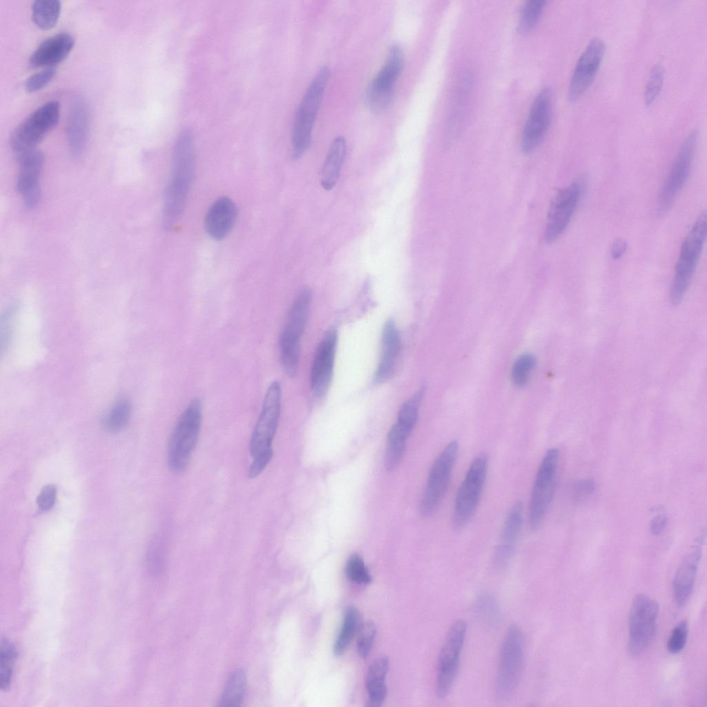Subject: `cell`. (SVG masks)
Listing matches in <instances>:
<instances>
[{"instance_id": "6da1fadb", "label": "cell", "mask_w": 707, "mask_h": 707, "mask_svg": "<svg viewBox=\"0 0 707 707\" xmlns=\"http://www.w3.org/2000/svg\"><path fill=\"white\" fill-rule=\"evenodd\" d=\"M195 173L193 136L189 130H184L173 146L171 177L164 193L163 223L168 229L175 226L184 212Z\"/></svg>"}, {"instance_id": "7a4b0ae2", "label": "cell", "mask_w": 707, "mask_h": 707, "mask_svg": "<svg viewBox=\"0 0 707 707\" xmlns=\"http://www.w3.org/2000/svg\"><path fill=\"white\" fill-rule=\"evenodd\" d=\"M281 400L280 383L273 380L267 387L251 437L249 451L253 461L249 469V476L251 478L259 476L273 457L272 442L278 426Z\"/></svg>"}, {"instance_id": "3957f363", "label": "cell", "mask_w": 707, "mask_h": 707, "mask_svg": "<svg viewBox=\"0 0 707 707\" xmlns=\"http://www.w3.org/2000/svg\"><path fill=\"white\" fill-rule=\"evenodd\" d=\"M202 418L201 401L194 398L180 414L169 440L167 462L173 473L181 474L188 468L199 438Z\"/></svg>"}, {"instance_id": "277c9868", "label": "cell", "mask_w": 707, "mask_h": 707, "mask_svg": "<svg viewBox=\"0 0 707 707\" xmlns=\"http://www.w3.org/2000/svg\"><path fill=\"white\" fill-rule=\"evenodd\" d=\"M329 75L327 66L319 69L298 108L291 131V151L295 159L301 157L310 146L314 123Z\"/></svg>"}, {"instance_id": "5b68a950", "label": "cell", "mask_w": 707, "mask_h": 707, "mask_svg": "<svg viewBox=\"0 0 707 707\" xmlns=\"http://www.w3.org/2000/svg\"><path fill=\"white\" fill-rule=\"evenodd\" d=\"M706 213L704 211L697 217L681 246L670 291L672 306L681 302L690 285L706 240Z\"/></svg>"}, {"instance_id": "8992f818", "label": "cell", "mask_w": 707, "mask_h": 707, "mask_svg": "<svg viewBox=\"0 0 707 707\" xmlns=\"http://www.w3.org/2000/svg\"><path fill=\"white\" fill-rule=\"evenodd\" d=\"M311 301V291L304 289L292 303L279 338V354L283 371L293 376L300 356V338L307 323Z\"/></svg>"}, {"instance_id": "52a82bcc", "label": "cell", "mask_w": 707, "mask_h": 707, "mask_svg": "<svg viewBox=\"0 0 707 707\" xmlns=\"http://www.w3.org/2000/svg\"><path fill=\"white\" fill-rule=\"evenodd\" d=\"M488 469V457L478 454L471 463L456 492L452 518L453 528L459 531L474 516L481 498Z\"/></svg>"}, {"instance_id": "ba28073f", "label": "cell", "mask_w": 707, "mask_h": 707, "mask_svg": "<svg viewBox=\"0 0 707 707\" xmlns=\"http://www.w3.org/2000/svg\"><path fill=\"white\" fill-rule=\"evenodd\" d=\"M524 664V639L521 628L512 624L500 648L495 683L498 699L508 697L519 684Z\"/></svg>"}, {"instance_id": "9c48e42d", "label": "cell", "mask_w": 707, "mask_h": 707, "mask_svg": "<svg viewBox=\"0 0 707 707\" xmlns=\"http://www.w3.org/2000/svg\"><path fill=\"white\" fill-rule=\"evenodd\" d=\"M559 461V449L552 447L545 452L538 467L529 505L528 522L532 532L540 528L551 503Z\"/></svg>"}, {"instance_id": "30bf717a", "label": "cell", "mask_w": 707, "mask_h": 707, "mask_svg": "<svg viewBox=\"0 0 707 707\" xmlns=\"http://www.w3.org/2000/svg\"><path fill=\"white\" fill-rule=\"evenodd\" d=\"M459 453V443L449 442L434 461L420 503V512L429 517L438 508L447 490Z\"/></svg>"}, {"instance_id": "8fae6325", "label": "cell", "mask_w": 707, "mask_h": 707, "mask_svg": "<svg viewBox=\"0 0 707 707\" xmlns=\"http://www.w3.org/2000/svg\"><path fill=\"white\" fill-rule=\"evenodd\" d=\"M60 106L58 101H49L30 114L12 131L10 146L17 156L36 148L43 138L58 123Z\"/></svg>"}, {"instance_id": "7c38bea8", "label": "cell", "mask_w": 707, "mask_h": 707, "mask_svg": "<svg viewBox=\"0 0 707 707\" xmlns=\"http://www.w3.org/2000/svg\"><path fill=\"white\" fill-rule=\"evenodd\" d=\"M658 603L644 594L635 596L628 616L629 639L628 651L630 656H639L652 640L659 613Z\"/></svg>"}, {"instance_id": "4fadbf2b", "label": "cell", "mask_w": 707, "mask_h": 707, "mask_svg": "<svg viewBox=\"0 0 707 707\" xmlns=\"http://www.w3.org/2000/svg\"><path fill=\"white\" fill-rule=\"evenodd\" d=\"M697 135V129H693L688 133L672 161L659 195L657 212L661 215L670 210L689 176L694 159Z\"/></svg>"}, {"instance_id": "5bb4252c", "label": "cell", "mask_w": 707, "mask_h": 707, "mask_svg": "<svg viewBox=\"0 0 707 707\" xmlns=\"http://www.w3.org/2000/svg\"><path fill=\"white\" fill-rule=\"evenodd\" d=\"M466 632L467 624L460 619L452 625L447 632L438 661L435 691L439 698L449 694L455 681Z\"/></svg>"}, {"instance_id": "9a60e30c", "label": "cell", "mask_w": 707, "mask_h": 707, "mask_svg": "<svg viewBox=\"0 0 707 707\" xmlns=\"http://www.w3.org/2000/svg\"><path fill=\"white\" fill-rule=\"evenodd\" d=\"M404 66V53L398 43L392 44L385 64L368 87L366 99L371 110L380 112L390 105L396 81Z\"/></svg>"}, {"instance_id": "2e32d148", "label": "cell", "mask_w": 707, "mask_h": 707, "mask_svg": "<svg viewBox=\"0 0 707 707\" xmlns=\"http://www.w3.org/2000/svg\"><path fill=\"white\" fill-rule=\"evenodd\" d=\"M584 188L582 178L561 188L550 206L544 236L546 242L555 241L568 226L579 202Z\"/></svg>"}, {"instance_id": "e0dca14e", "label": "cell", "mask_w": 707, "mask_h": 707, "mask_svg": "<svg viewBox=\"0 0 707 707\" xmlns=\"http://www.w3.org/2000/svg\"><path fill=\"white\" fill-rule=\"evenodd\" d=\"M606 50L603 40L595 37L592 38L575 64L568 88V97L570 101L579 99L589 88L599 69Z\"/></svg>"}, {"instance_id": "ac0fdd59", "label": "cell", "mask_w": 707, "mask_h": 707, "mask_svg": "<svg viewBox=\"0 0 707 707\" xmlns=\"http://www.w3.org/2000/svg\"><path fill=\"white\" fill-rule=\"evenodd\" d=\"M552 117V92L545 87L537 94L521 133V146L524 153L536 148L545 136Z\"/></svg>"}, {"instance_id": "d6986e66", "label": "cell", "mask_w": 707, "mask_h": 707, "mask_svg": "<svg viewBox=\"0 0 707 707\" xmlns=\"http://www.w3.org/2000/svg\"><path fill=\"white\" fill-rule=\"evenodd\" d=\"M15 157L19 165L17 191L24 206L30 209L37 205L41 197L39 180L44 164L43 154L35 148Z\"/></svg>"}, {"instance_id": "ffe728a7", "label": "cell", "mask_w": 707, "mask_h": 707, "mask_svg": "<svg viewBox=\"0 0 707 707\" xmlns=\"http://www.w3.org/2000/svg\"><path fill=\"white\" fill-rule=\"evenodd\" d=\"M523 523V503L516 501L507 513L494 551L492 563L496 569L504 570L510 564L521 537Z\"/></svg>"}, {"instance_id": "44dd1931", "label": "cell", "mask_w": 707, "mask_h": 707, "mask_svg": "<svg viewBox=\"0 0 707 707\" xmlns=\"http://www.w3.org/2000/svg\"><path fill=\"white\" fill-rule=\"evenodd\" d=\"M337 345L335 329L328 330L320 341L313 358L310 374V385L313 394L323 396L330 386Z\"/></svg>"}, {"instance_id": "7402d4cb", "label": "cell", "mask_w": 707, "mask_h": 707, "mask_svg": "<svg viewBox=\"0 0 707 707\" xmlns=\"http://www.w3.org/2000/svg\"><path fill=\"white\" fill-rule=\"evenodd\" d=\"M237 213L236 205L230 197L217 198L208 209L204 218L206 233L215 240L225 238L233 228Z\"/></svg>"}, {"instance_id": "603a6c76", "label": "cell", "mask_w": 707, "mask_h": 707, "mask_svg": "<svg viewBox=\"0 0 707 707\" xmlns=\"http://www.w3.org/2000/svg\"><path fill=\"white\" fill-rule=\"evenodd\" d=\"M74 44V37L68 32L52 35L36 48L30 57V64L33 67H54L68 56Z\"/></svg>"}, {"instance_id": "cb8c5ba5", "label": "cell", "mask_w": 707, "mask_h": 707, "mask_svg": "<svg viewBox=\"0 0 707 707\" xmlns=\"http://www.w3.org/2000/svg\"><path fill=\"white\" fill-rule=\"evenodd\" d=\"M401 347L400 336L393 320H388L381 337V356L374 374L376 382H383L393 375Z\"/></svg>"}, {"instance_id": "d4e9b609", "label": "cell", "mask_w": 707, "mask_h": 707, "mask_svg": "<svg viewBox=\"0 0 707 707\" xmlns=\"http://www.w3.org/2000/svg\"><path fill=\"white\" fill-rule=\"evenodd\" d=\"M701 556V548L697 546L685 556L675 574L673 593L679 606H683L691 595Z\"/></svg>"}, {"instance_id": "484cf974", "label": "cell", "mask_w": 707, "mask_h": 707, "mask_svg": "<svg viewBox=\"0 0 707 707\" xmlns=\"http://www.w3.org/2000/svg\"><path fill=\"white\" fill-rule=\"evenodd\" d=\"M88 110L77 100L72 106L67 124V139L70 152L78 155L84 149L89 124Z\"/></svg>"}, {"instance_id": "4316f807", "label": "cell", "mask_w": 707, "mask_h": 707, "mask_svg": "<svg viewBox=\"0 0 707 707\" xmlns=\"http://www.w3.org/2000/svg\"><path fill=\"white\" fill-rule=\"evenodd\" d=\"M389 667V661L385 657L377 659L370 666L365 681L369 697L367 706L379 707L385 700L387 693L385 679Z\"/></svg>"}, {"instance_id": "83f0119b", "label": "cell", "mask_w": 707, "mask_h": 707, "mask_svg": "<svg viewBox=\"0 0 707 707\" xmlns=\"http://www.w3.org/2000/svg\"><path fill=\"white\" fill-rule=\"evenodd\" d=\"M346 148V140L342 136L336 137L331 144L321 171L320 183L324 189L329 191L338 182Z\"/></svg>"}, {"instance_id": "f1b7e54d", "label": "cell", "mask_w": 707, "mask_h": 707, "mask_svg": "<svg viewBox=\"0 0 707 707\" xmlns=\"http://www.w3.org/2000/svg\"><path fill=\"white\" fill-rule=\"evenodd\" d=\"M411 433L397 424H394L390 429L385 455V467L387 470L394 469L400 462Z\"/></svg>"}, {"instance_id": "f546056e", "label": "cell", "mask_w": 707, "mask_h": 707, "mask_svg": "<svg viewBox=\"0 0 707 707\" xmlns=\"http://www.w3.org/2000/svg\"><path fill=\"white\" fill-rule=\"evenodd\" d=\"M360 611L355 607H349L345 611L340 631L333 645L336 657L342 655L362 626Z\"/></svg>"}, {"instance_id": "4dcf8cb0", "label": "cell", "mask_w": 707, "mask_h": 707, "mask_svg": "<svg viewBox=\"0 0 707 707\" xmlns=\"http://www.w3.org/2000/svg\"><path fill=\"white\" fill-rule=\"evenodd\" d=\"M32 18L40 28L48 30L57 23L61 11L59 0H36L31 6Z\"/></svg>"}, {"instance_id": "1f68e13d", "label": "cell", "mask_w": 707, "mask_h": 707, "mask_svg": "<svg viewBox=\"0 0 707 707\" xmlns=\"http://www.w3.org/2000/svg\"><path fill=\"white\" fill-rule=\"evenodd\" d=\"M246 677L244 670L234 671L227 679L222 695L220 706L236 707L242 702L246 689Z\"/></svg>"}, {"instance_id": "d6a6232c", "label": "cell", "mask_w": 707, "mask_h": 707, "mask_svg": "<svg viewBox=\"0 0 707 707\" xmlns=\"http://www.w3.org/2000/svg\"><path fill=\"white\" fill-rule=\"evenodd\" d=\"M474 613L485 626L491 628L497 625L501 619V612L497 601L489 594H483L475 601Z\"/></svg>"}, {"instance_id": "836d02e7", "label": "cell", "mask_w": 707, "mask_h": 707, "mask_svg": "<svg viewBox=\"0 0 707 707\" xmlns=\"http://www.w3.org/2000/svg\"><path fill=\"white\" fill-rule=\"evenodd\" d=\"M16 657L14 646L6 638H2L0 643V685L2 690H6L10 685Z\"/></svg>"}, {"instance_id": "e575fe53", "label": "cell", "mask_w": 707, "mask_h": 707, "mask_svg": "<svg viewBox=\"0 0 707 707\" xmlns=\"http://www.w3.org/2000/svg\"><path fill=\"white\" fill-rule=\"evenodd\" d=\"M131 412L130 404L126 400H119L112 407L102 420L105 429L117 432L127 424Z\"/></svg>"}, {"instance_id": "d590c367", "label": "cell", "mask_w": 707, "mask_h": 707, "mask_svg": "<svg viewBox=\"0 0 707 707\" xmlns=\"http://www.w3.org/2000/svg\"><path fill=\"white\" fill-rule=\"evenodd\" d=\"M546 3L545 0H528L523 6L518 28L521 32L530 30L537 22Z\"/></svg>"}, {"instance_id": "8d00e7d4", "label": "cell", "mask_w": 707, "mask_h": 707, "mask_svg": "<svg viewBox=\"0 0 707 707\" xmlns=\"http://www.w3.org/2000/svg\"><path fill=\"white\" fill-rule=\"evenodd\" d=\"M535 365L536 358L534 355L526 353L519 356L511 370L512 382L517 387L524 386L528 381Z\"/></svg>"}, {"instance_id": "74e56055", "label": "cell", "mask_w": 707, "mask_h": 707, "mask_svg": "<svg viewBox=\"0 0 707 707\" xmlns=\"http://www.w3.org/2000/svg\"><path fill=\"white\" fill-rule=\"evenodd\" d=\"M664 69L663 66L655 64L651 68L643 90V101L646 106L652 104L657 98L663 86Z\"/></svg>"}, {"instance_id": "f35d334b", "label": "cell", "mask_w": 707, "mask_h": 707, "mask_svg": "<svg viewBox=\"0 0 707 707\" xmlns=\"http://www.w3.org/2000/svg\"><path fill=\"white\" fill-rule=\"evenodd\" d=\"M345 572L347 577L352 582L367 584L371 581L368 568L362 558L358 554H352L347 559Z\"/></svg>"}, {"instance_id": "ab89813d", "label": "cell", "mask_w": 707, "mask_h": 707, "mask_svg": "<svg viewBox=\"0 0 707 707\" xmlns=\"http://www.w3.org/2000/svg\"><path fill=\"white\" fill-rule=\"evenodd\" d=\"M376 634V627L371 621L363 623L358 632L357 650L360 656L366 659L374 645Z\"/></svg>"}, {"instance_id": "60d3db41", "label": "cell", "mask_w": 707, "mask_h": 707, "mask_svg": "<svg viewBox=\"0 0 707 707\" xmlns=\"http://www.w3.org/2000/svg\"><path fill=\"white\" fill-rule=\"evenodd\" d=\"M688 632V623L686 620L678 623L672 630L668 640V650L672 654L680 652L686 645Z\"/></svg>"}, {"instance_id": "b9f144b4", "label": "cell", "mask_w": 707, "mask_h": 707, "mask_svg": "<svg viewBox=\"0 0 707 707\" xmlns=\"http://www.w3.org/2000/svg\"><path fill=\"white\" fill-rule=\"evenodd\" d=\"M56 73L55 67L46 68L30 75L25 82V88L28 92H35L50 82Z\"/></svg>"}, {"instance_id": "7bdbcfd3", "label": "cell", "mask_w": 707, "mask_h": 707, "mask_svg": "<svg viewBox=\"0 0 707 707\" xmlns=\"http://www.w3.org/2000/svg\"><path fill=\"white\" fill-rule=\"evenodd\" d=\"M57 489L52 485L45 486L37 497V505L41 510L46 511L51 509L55 502Z\"/></svg>"}, {"instance_id": "ee69618b", "label": "cell", "mask_w": 707, "mask_h": 707, "mask_svg": "<svg viewBox=\"0 0 707 707\" xmlns=\"http://www.w3.org/2000/svg\"><path fill=\"white\" fill-rule=\"evenodd\" d=\"M594 490V483L591 479H584L577 483L574 488V498L579 500L589 495Z\"/></svg>"}, {"instance_id": "f6af8a7d", "label": "cell", "mask_w": 707, "mask_h": 707, "mask_svg": "<svg viewBox=\"0 0 707 707\" xmlns=\"http://www.w3.org/2000/svg\"><path fill=\"white\" fill-rule=\"evenodd\" d=\"M627 242L622 238L615 240L610 246V255L613 260H618L622 257L627 249Z\"/></svg>"}, {"instance_id": "bcb514c9", "label": "cell", "mask_w": 707, "mask_h": 707, "mask_svg": "<svg viewBox=\"0 0 707 707\" xmlns=\"http://www.w3.org/2000/svg\"><path fill=\"white\" fill-rule=\"evenodd\" d=\"M667 523V518L661 514L654 517L650 522V532L654 535L661 533Z\"/></svg>"}]
</instances>
